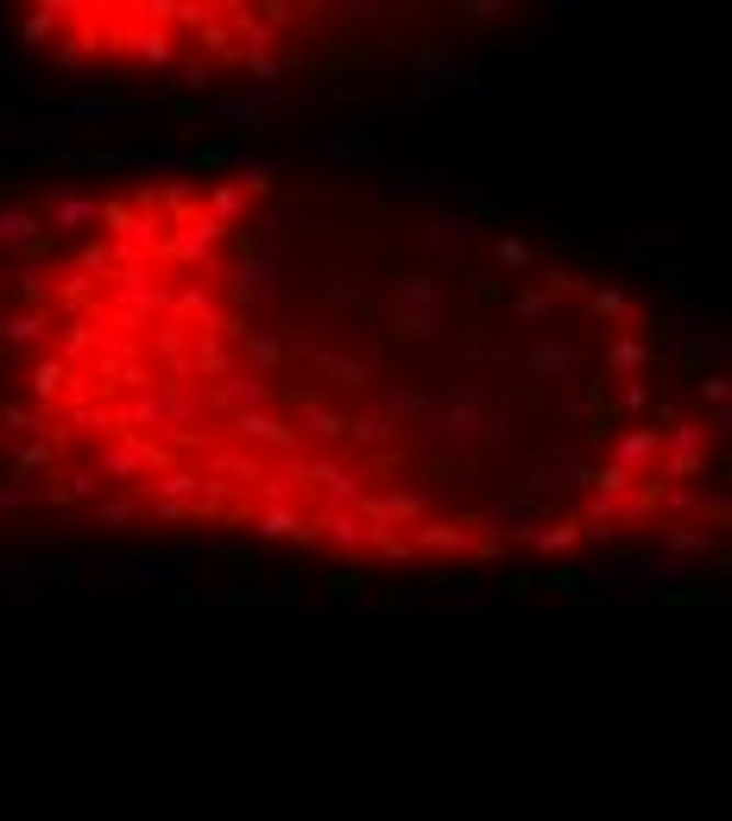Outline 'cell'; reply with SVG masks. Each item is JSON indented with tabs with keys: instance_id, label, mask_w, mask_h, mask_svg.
Masks as SVG:
<instances>
[{
	"instance_id": "obj_39",
	"label": "cell",
	"mask_w": 732,
	"mask_h": 821,
	"mask_svg": "<svg viewBox=\"0 0 732 821\" xmlns=\"http://www.w3.org/2000/svg\"><path fill=\"white\" fill-rule=\"evenodd\" d=\"M209 121H227V127H259V102H252V95H234V102H209Z\"/></svg>"
},
{
	"instance_id": "obj_35",
	"label": "cell",
	"mask_w": 732,
	"mask_h": 821,
	"mask_svg": "<svg viewBox=\"0 0 732 821\" xmlns=\"http://www.w3.org/2000/svg\"><path fill=\"white\" fill-rule=\"evenodd\" d=\"M240 215H247V196H240L234 183H215V190H209V222H222V228H234Z\"/></svg>"
},
{
	"instance_id": "obj_42",
	"label": "cell",
	"mask_w": 732,
	"mask_h": 821,
	"mask_svg": "<svg viewBox=\"0 0 732 821\" xmlns=\"http://www.w3.org/2000/svg\"><path fill=\"white\" fill-rule=\"evenodd\" d=\"M13 462H20V474H38V468H57V449L50 442H20Z\"/></svg>"
},
{
	"instance_id": "obj_45",
	"label": "cell",
	"mask_w": 732,
	"mask_h": 821,
	"mask_svg": "<svg viewBox=\"0 0 732 821\" xmlns=\"http://www.w3.org/2000/svg\"><path fill=\"white\" fill-rule=\"evenodd\" d=\"M398 329H404V341H429V335H436V316H429V310H398Z\"/></svg>"
},
{
	"instance_id": "obj_15",
	"label": "cell",
	"mask_w": 732,
	"mask_h": 821,
	"mask_svg": "<svg viewBox=\"0 0 732 821\" xmlns=\"http://www.w3.org/2000/svg\"><path fill=\"white\" fill-rule=\"evenodd\" d=\"M114 297L133 310V323H139L146 310H171V291H165V284H146V272H139V266L114 272Z\"/></svg>"
},
{
	"instance_id": "obj_29",
	"label": "cell",
	"mask_w": 732,
	"mask_h": 821,
	"mask_svg": "<svg viewBox=\"0 0 732 821\" xmlns=\"http://www.w3.org/2000/svg\"><path fill=\"white\" fill-rule=\"evenodd\" d=\"M309 360H316V367H323V373H328V380H335V385H348V392H360V385L373 380V367H367V360L328 355V348H316V355H309Z\"/></svg>"
},
{
	"instance_id": "obj_40",
	"label": "cell",
	"mask_w": 732,
	"mask_h": 821,
	"mask_svg": "<svg viewBox=\"0 0 732 821\" xmlns=\"http://www.w3.org/2000/svg\"><path fill=\"white\" fill-rule=\"evenodd\" d=\"M379 405H385L379 417H429V398H424V392H404V385H392Z\"/></svg>"
},
{
	"instance_id": "obj_48",
	"label": "cell",
	"mask_w": 732,
	"mask_h": 821,
	"mask_svg": "<svg viewBox=\"0 0 732 821\" xmlns=\"http://www.w3.org/2000/svg\"><path fill=\"white\" fill-rule=\"evenodd\" d=\"M511 310H518L525 323H543V316H550V310H555V297H543V291H525V297H518V304H511Z\"/></svg>"
},
{
	"instance_id": "obj_57",
	"label": "cell",
	"mask_w": 732,
	"mask_h": 821,
	"mask_svg": "<svg viewBox=\"0 0 732 821\" xmlns=\"http://www.w3.org/2000/svg\"><path fill=\"white\" fill-rule=\"evenodd\" d=\"M695 385H701V398L713 410H727V380H695Z\"/></svg>"
},
{
	"instance_id": "obj_49",
	"label": "cell",
	"mask_w": 732,
	"mask_h": 821,
	"mask_svg": "<svg viewBox=\"0 0 732 821\" xmlns=\"http://www.w3.org/2000/svg\"><path fill=\"white\" fill-rule=\"evenodd\" d=\"M335 13H341L348 26H373V20H379V7H373V0H341Z\"/></svg>"
},
{
	"instance_id": "obj_1",
	"label": "cell",
	"mask_w": 732,
	"mask_h": 821,
	"mask_svg": "<svg viewBox=\"0 0 732 821\" xmlns=\"http://www.w3.org/2000/svg\"><path fill=\"white\" fill-rule=\"evenodd\" d=\"M417 89H429V95H461V102H486V95H518V82H480L474 64H461V57H442V52H424V57H417Z\"/></svg>"
},
{
	"instance_id": "obj_11",
	"label": "cell",
	"mask_w": 732,
	"mask_h": 821,
	"mask_svg": "<svg viewBox=\"0 0 732 821\" xmlns=\"http://www.w3.org/2000/svg\"><path fill=\"white\" fill-rule=\"evenodd\" d=\"M57 329V304H32L20 316H0V348H38Z\"/></svg>"
},
{
	"instance_id": "obj_51",
	"label": "cell",
	"mask_w": 732,
	"mask_h": 821,
	"mask_svg": "<svg viewBox=\"0 0 732 821\" xmlns=\"http://www.w3.org/2000/svg\"><path fill=\"white\" fill-rule=\"evenodd\" d=\"M82 297H89V279H82V272H70V279L57 284V304H64V310L82 304Z\"/></svg>"
},
{
	"instance_id": "obj_3",
	"label": "cell",
	"mask_w": 732,
	"mask_h": 821,
	"mask_svg": "<svg viewBox=\"0 0 732 821\" xmlns=\"http://www.w3.org/2000/svg\"><path fill=\"white\" fill-rule=\"evenodd\" d=\"M303 468H309V493H323L328 513H353L367 499V474L360 468L335 462V456H316V462H303Z\"/></svg>"
},
{
	"instance_id": "obj_38",
	"label": "cell",
	"mask_w": 732,
	"mask_h": 821,
	"mask_svg": "<svg viewBox=\"0 0 732 821\" xmlns=\"http://www.w3.org/2000/svg\"><path fill=\"white\" fill-rule=\"evenodd\" d=\"M663 550H669V556H707V550H713V538H707V531H695V525H669V531H663Z\"/></svg>"
},
{
	"instance_id": "obj_53",
	"label": "cell",
	"mask_w": 732,
	"mask_h": 821,
	"mask_svg": "<svg viewBox=\"0 0 732 821\" xmlns=\"http://www.w3.org/2000/svg\"><path fill=\"white\" fill-rule=\"evenodd\" d=\"M379 556H385V563H410L417 550H410V538H385V543H379Z\"/></svg>"
},
{
	"instance_id": "obj_12",
	"label": "cell",
	"mask_w": 732,
	"mask_h": 821,
	"mask_svg": "<svg viewBox=\"0 0 732 821\" xmlns=\"http://www.w3.org/2000/svg\"><path fill=\"white\" fill-rule=\"evenodd\" d=\"M252 531H259V538L316 543V518L303 513V506H259V513H252Z\"/></svg>"
},
{
	"instance_id": "obj_19",
	"label": "cell",
	"mask_w": 732,
	"mask_h": 821,
	"mask_svg": "<svg viewBox=\"0 0 732 821\" xmlns=\"http://www.w3.org/2000/svg\"><path fill=\"white\" fill-rule=\"evenodd\" d=\"M190 373H202L209 385L227 380V341L222 335H190Z\"/></svg>"
},
{
	"instance_id": "obj_4",
	"label": "cell",
	"mask_w": 732,
	"mask_h": 821,
	"mask_svg": "<svg viewBox=\"0 0 732 821\" xmlns=\"http://www.w3.org/2000/svg\"><path fill=\"white\" fill-rule=\"evenodd\" d=\"M227 430L247 442H259V449H272V456H297L303 449V437H297V424L291 417H278V410H240V417H227Z\"/></svg>"
},
{
	"instance_id": "obj_56",
	"label": "cell",
	"mask_w": 732,
	"mask_h": 821,
	"mask_svg": "<svg viewBox=\"0 0 732 821\" xmlns=\"http://www.w3.org/2000/svg\"><path fill=\"white\" fill-rule=\"evenodd\" d=\"M474 437L480 442H505V417H474Z\"/></svg>"
},
{
	"instance_id": "obj_60",
	"label": "cell",
	"mask_w": 732,
	"mask_h": 821,
	"mask_svg": "<svg viewBox=\"0 0 732 821\" xmlns=\"http://www.w3.org/2000/svg\"><path fill=\"white\" fill-rule=\"evenodd\" d=\"M0 437H7V430H0Z\"/></svg>"
},
{
	"instance_id": "obj_16",
	"label": "cell",
	"mask_w": 732,
	"mask_h": 821,
	"mask_svg": "<svg viewBox=\"0 0 732 821\" xmlns=\"http://www.w3.org/2000/svg\"><path fill=\"white\" fill-rule=\"evenodd\" d=\"M70 380H76V373H70V367H64V360H57V355H38V360H32V373H25V385H32V398H38V405H57V398H70Z\"/></svg>"
},
{
	"instance_id": "obj_37",
	"label": "cell",
	"mask_w": 732,
	"mask_h": 821,
	"mask_svg": "<svg viewBox=\"0 0 732 821\" xmlns=\"http://www.w3.org/2000/svg\"><path fill=\"white\" fill-rule=\"evenodd\" d=\"M587 487L600 493V499H626V493L638 487V474H626L619 462H606V468H594V474H587Z\"/></svg>"
},
{
	"instance_id": "obj_55",
	"label": "cell",
	"mask_w": 732,
	"mask_h": 821,
	"mask_svg": "<svg viewBox=\"0 0 732 821\" xmlns=\"http://www.w3.org/2000/svg\"><path fill=\"white\" fill-rule=\"evenodd\" d=\"M656 493H663L669 513H688V506H695V487H656Z\"/></svg>"
},
{
	"instance_id": "obj_36",
	"label": "cell",
	"mask_w": 732,
	"mask_h": 821,
	"mask_svg": "<svg viewBox=\"0 0 732 821\" xmlns=\"http://www.w3.org/2000/svg\"><path fill=\"white\" fill-rule=\"evenodd\" d=\"M525 367L537 373V380H562V373H568V348H562V341H537Z\"/></svg>"
},
{
	"instance_id": "obj_46",
	"label": "cell",
	"mask_w": 732,
	"mask_h": 821,
	"mask_svg": "<svg viewBox=\"0 0 732 821\" xmlns=\"http://www.w3.org/2000/svg\"><path fill=\"white\" fill-rule=\"evenodd\" d=\"M499 266H505V272H525V266H537V254H530L525 240H511V234H505V240H499Z\"/></svg>"
},
{
	"instance_id": "obj_6",
	"label": "cell",
	"mask_w": 732,
	"mask_h": 821,
	"mask_svg": "<svg viewBox=\"0 0 732 821\" xmlns=\"http://www.w3.org/2000/svg\"><path fill=\"white\" fill-rule=\"evenodd\" d=\"M392 538L385 525H367L360 513H323L316 518V543H335L341 556H360V550H379V543Z\"/></svg>"
},
{
	"instance_id": "obj_43",
	"label": "cell",
	"mask_w": 732,
	"mask_h": 821,
	"mask_svg": "<svg viewBox=\"0 0 732 821\" xmlns=\"http://www.w3.org/2000/svg\"><path fill=\"white\" fill-rule=\"evenodd\" d=\"M177 82L183 89H209V77H215V57H183V64H171Z\"/></svg>"
},
{
	"instance_id": "obj_18",
	"label": "cell",
	"mask_w": 732,
	"mask_h": 821,
	"mask_svg": "<svg viewBox=\"0 0 732 821\" xmlns=\"http://www.w3.org/2000/svg\"><path fill=\"white\" fill-rule=\"evenodd\" d=\"M278 171H284V158H278V153H247V158H240V178H234V190H240V196H272Z\"/></svg>"
},
{
	"instance_id": "obj_47",
	"label": "cell",
	"mask_w": 732,
	"mask_h": 821,
	"mask_svg": "<svg viewBox=\"0 0 732 821\" xmlns=\"http://www.w3.org/2000/svg\"><path fill=\"white\" fill-rule=\"evenodd\" d=\"M126 518H133V499H95V525H108V531H121Z\"/></svg>"
},
{
	"instance_id": "obj_58",
	"label": "cell",
	"mask_w": 732,
	"mask_h": 821,
	"mask_svg": "<svg viewBox=\"0 0 732 821\" xmlns=\"http://www.w3.org/2000/svg\"><path fill=\"white\" fill-rule=\"evenodd\" d=\"M0 183H7V165H0Z\"/></svg>"
},
{
	"instance_id": "obj_10",
	"label": "cell",
	"mask_w": 732,
	"mask_h": 821,
	"mask_svg": "<svg viewBox=\"0 0 732 821\" xmlns=\"http://www.w3.org/2000/svg\"><path fill=\"white\" fill-rule=\"evenodd\" d=\"M663 456V430L656 424H638V430H612V462L626 474H644V468Z\"/></svg>"
},
{
	"instance_id": "obj_9",
	"label": "cell",
	"mask_w": 732,
	"mask_h": 821,
	"mask_svg": "<svg viewBox=\"0 0 732 821\" xmlns=\"http://www.w3.org/2000/svg\"><path fill=\"white\" fill-rule=\"evenodd\" d=\"M234 297H240V304H252V310H272V304H278L272 266L259 259V247H252V254H240V259H234Z\"/></svg>"
},
{
	"instance_id": "obj_22",
	"label": "cell",
	"mask_w": 732,
	"mask_h": 821,
	"mask_svg": "<svg viewBox=\"0 0 732 821\" xmlns=\"http://www.w3.org/2000/svg\"><path fill=\"white\" fill-rule=\"evenodd\" d=\"M587 304H594V316H606V323H626V329H644V310L631 304L626 291H612V284H600V291H587Z\"/></svg>"
},
{
	"instance_id": "obj_8",
	"label": "cell",
	"mask_w": 732,
	"mask_h": 821,
	"mask_svg": "<svg viewBox=\"0 0 732 821\" xmlns=\"http://www.w3.org/2000/svg\"><path fill=\"white\" fill-rule=\"evenodd\" d=\"M209 405L222 417H240V410H266L272 405V380H252V373H227V380L209 385Z\"/></svg>"
},
{
	"instance_id": "obj_33",
	"label": "cell",
	"mask_w": 732,
	"mask_h": 821,
	"mask_svg": "<svg viewBox=\"0 0 732 821\" xmlns=\"http://www.w3.org/2000/svg\"><path fill=\"white\" fill-rule=\"evenodd\" d=\"M651 360H656V355L638 341V335H619V341L606 348V367H612V373H638V367H651Z\"/></svg>"
},
{
	"instance_id": "obj_21",
	"label": "cell",
	"mask_w": 732,
	"mask_h": 821,
	"mask_svg": "<svg viewBox=\"0 0 732 821\" xmlns=\"http://www.w3.org/2000/svg\"><path fill=\"white\" fill-rule=\"evenodd\" d=\"M424 240L436 247V254H461V247L474 240V222H468V215H429Z\"/></svg>"
},
{
	"instance_id": "obj_20",
	"label": "cell",
	"mask_w": 732,
	"mask_h": 821,
	"mask_svg": "<svg viewBox=\"0 0 732 821\" xmlns=\"http://www.w3.org/2000/svg\"><path fill=\"white\" fill-rule=\"evenodd\" d=\"M518 538H525L530 550H543V556H562V550H575V543H581V518H562V525H530V531H518Z\"/></svg>"
},
{
	"instance_id": "obj_34",
	"label": "cell",
	"mask_w": 732,
	"mask_h": 821,
	"mask_svg": "<svg viewBox=\"0 0 732 821\" xmlns=\"http://www.w3.org/2000/svg\"><path fill=\"white\" fill-rule=\"evenodd\" d=\"M209 468H215V474H227V481H247V487H259V481H266V462H259V456H209Z\"/></svg>"
},
{
	"instance_id": "obj_41",
	"label": "cell",
	"mask_w": 732,
	"mask_h": 821,
	"mask_svg": "<svg viewBox=\"0 0 732 821\" xmlns=\"http://www.w3.org/2000/svg\"><path fill=\"white\" fill-rule=\"evenodd\" d=\"M57 481H64L57 493H76V499H101V487H108L95 468H76V474H57Z\"/></svg>"
},
{
	"instance_id": "obj_27",
	"label": "cell",
	"mask_w": 732,
	"mask_h": 821,
	"mask_svg": "<svg viewBox=\"0 0 732 821\" xmlns=\"http://www.w3.org/2000/svg\"><path fill=\"white\" fill-rule=\"evenodd\" d=\"M392 437H398V430H392V417L360 410V417H348V437H341V442H353V449H385Z\"/></svg>"
},
{
	"instance_id": "obj_32",
	"label": "cell",
	"mask_w": 732,
	"mask_h": 821,
	"mask_svg": "<svg viewBox=\"0 0 732 821\" xmlns=\"http://www.w3.org/2000/svg\"><path fill=\"white\" fill-rule=\"evenodd\" d=\"M398 297H404V310H436L442 279H436V272H410V279H398Z\"/></svg>"
},
{
	"instance_id": "obj_7",
	"label": "cell",
	"mask_w": 732,
	"mask_h": 821,
	"mask_svg": "<svg viewBox=\"0 0 732 821\" xmlns=\"http://www.w3.org/2000/svg\"><path fill=\"white\" fill-rule=\"evenodd\" d=\"M32 209L50 215V234H76V228H95L101 222V203L95 196H76V190H38Z\"/></svg>"
},
{
	"instance_id": "obj_50",
	"label": "cell",
	"mask_w": 732,
	"mask_h": 821,
	"mask_svg": "<svg viewBox=\"0 0 732 821\" xmlns=\"http://www.w3.org/2000/svg\"><path fill=\"white\" fill-rule=\"evenodd\" d=\"M505 7L499 0H468V7H461V20H468V26H486V20H499Z\"/></svg>"
},
{
	"instance_id": "obj_26",
	"label": "cell",
	"mask_w": 732,
	"mask_h": 821,
	"mask_svg": "<svg viewBox=\"0 0 732 821\" xmlns=\"http://www.w3.org/2000/svg\"><path fill=\"white\" fill-rule=\"evenodd\" d=\"M234 341H240V355H247L259 373H278V360H284V348H278V329H240Z\"/></svg>"
},
{
	"instance_id": "obj_13",
	"label": "cell",
	"mask_w": 732,
	"mask_h": 821,
	"mask_svg": "<svg viewBox=\"0 0 732 821\" xmlns=\"http://www.w3.org/2000/svg\"><path fill=\"white\" fill-rule=\"evenodd\" d=\"M410 550H429V556H468L474 550V525L461 518H436V525H417V538H410Z\"/></svg>"
},
{
	"instance_id": "obj_30",
	"label": "cell",
	"mask_w": 732,
	"mask_h": 821,
	"mask_svg": "<svg viewBox=\"0 0 732 821\" xmlns=\"http://www.w3.org/2000/svg\"><path fill=\"white\" fill-rule=\"evenodd\" d=\"M297 417H303V424H309L323 442H341V437H348V417H341V410H328L323 398H297Z\"/></svg>"
},
{
	"instance_id": "obj_28",
	"label": "cell",
	"mask_w": 732,
	"mask_h": 821,
	"mask_svg": "<svg viewBox=\"0 0 732 821\" xmlns=\"http://www.w3.org/2000/svg\"><path fill=\"white\" fill-rule=\"evenodd\" d=\"M146 493H151V506H183V493H202V474H190V468H165Z\"/></svg>"
},
{
	"instance_id": "obj_2",
	"label": "cell",
	"mask_w": 732,
	"mask_h": 821,
	"mask_svg": "<svg viewBox=\"0 0 732 821\" xmlns=\"http://www.w3.org/2000/svg\"><path fill=\"white\" fill-rule=\"evenodd\" d=\"M227 240L222 222H209V215H183L177 222V234H165L158 240V254L171 259V266H183V272H222V259H215V247Z\"/></svg>"
},
{
	"instance_id": "obj_5",
	"label": "cell",
	"mask_w": 732,
	"mask_h": 821,
	"mask_svg": "<svg viewBox=\"0 0 732 821\" xmlns=\"http://www.w3.org/2000/svg\"><path fill=\"white\" fill-rule=\"evenodd\" d=\"M171 462V449H165V442H151V437H121V449H108V456H101V481H133V474H158V468Z\"/></svg>"
},
{
	"instance_id": "obj_17",
	"label": "cell",
	"mask_w": 732,
	"mask_h": 821,
	"mask_svg": "<svg viewBox=\"0 0 732 821\" xmlns=\"http://www.w3.org/2000/svg\"><path fill=\"white\" fill-rule=\"evenodd\" d=\"M108 575H126V582H139L151 594H171L177 588V563H126V556H101Z\"/></svg>"
},
{
	"instance_id": "obj_54",
	"label": "cell",
	"mask_w": 732,
	"mask_h": 821,
	"mask_svg": "<svg viewBox=\"0 0 732 821\" xmlns=\"http://www.w3.org/2000/svg\"><path fill=\"white\" fill-rule=\"evenodd\" d=\"M626 410H631V417H638V410H651V385H644V380L626 385Z\"/></svg>"
},
{
	"instance_id": "obj_23",
	"label": "cell",
	"mask_w": 732,
	"mask_h": 821,
	"mask_svg": "<svg viewBox=\"0 0 732 821\" xmlns=\"http://www.w3.org/2000/svg\"><path fill=\"white\" fill-rule=\"evenodd\" d=\"M126 45H133V57H139L146 70H171V64H177V52H171V32H165V26H146V32H133Z\"/></svg>"
},
{
	"instance_id": "obj_24",
	"label": "cell",
	"mask_w": 732,
	"mask_h": 821,
	"mask_svg": "<svg viewBox=\"0 0 732 821\" xmlns=\"http://www.w3.org/2000/svg\"><path fill=\"white\" fill-rule=\"evenodd\" d=\"M32 240H45V222L32 215V209H0V247H32Z\"/></svg>"
},
{
	"instance_id": "obj_31",
	"label": "cell",
	"mask_w": 732,
	"mask_h": 821,
	"mask_svg": "<svg viewBox=\"0 0 732 821\" xmlns=\"http://www.w3.org/2000/svg\"><path fill=\"white\" fill-rule=\"evenodd\" d=\"M70 417L82 424V430H101V437H126V424H121V410H114V405H89V398H76Z\"/></svg>"
},
{
	"instance_id": "obj_59",
	"label": "cell",
	"mask_w": 732,
	"mask_h": 821,
	"mask_svg": "<svg viewBox=\"0 0 732 821\" xmlns=\"http://www.w3.org/2000/svg\"><path fill=\"white\" fill-rule=\"evenodd\" d=\"M0 291H7V272H0Z\"/></svg>"
},
{
	"instance_id": "obj_44",
	"label": "cell",
	"mask_w": 732,
	"mask_h": 821,
	"mask_svg": "<svg viewBox=\"0 0 732 821\" xmlns=\"http://www.w3.org/2000/svg\"><path fill=\"white\" fill-rule=\"evenodd\" d=\"M196 32H202V45H209V52H222V57L234 52V38H227V26H222V13H215V7L202 13V26H196Z\"/></svg>"
},
{
	"instance_id": "obj_14",
	"label": "cell",
	"mask_w": 732,
	"mask_h": 821,
	"mask_svg": "<svg viewBox=\"0 0 732 821\" xmlns=\"http://www.w3.org/2000/svg\"><path fill=\"white\" fill-rule=\"evenodd\" d=\"M316 153H323L328 165H360V171H367V165H379V153H385V146H379V133L353 127V133H328Z\"/></svg>"
},
{
	"instance_id": "obj_52",
	"label": "cell",
	"mask_w": 732,
	"mask_h": 821,
	"mask_svg": "<svg viewBox=\"0 0 732 821\" xmlns=\"http://www.w3.org/2000/svg\"><path fill=\"white\" fill-rule=\"evenodd\" d=\"M638 575H651V582H682V563L676 556H656V563H644Z\"/></svg>"
},
{
	"instance_id": "obj_25",
	"label": "cell",
	"mask_w": 732,
	"mask_h": 821,
	"mask_svg": "<svg viewBox=\"0 0 732 821\" xmlns=\"http://www.w3.org/2000/svg\"><path fill=\"white\" fill-rule=\"evenodd\" d=\"M101 348H108V341H101L95 323H64V329H57V360H64V367L82 355H101Z\"/></svg>"
}]
</instances>
